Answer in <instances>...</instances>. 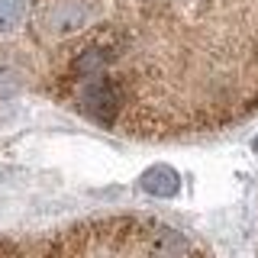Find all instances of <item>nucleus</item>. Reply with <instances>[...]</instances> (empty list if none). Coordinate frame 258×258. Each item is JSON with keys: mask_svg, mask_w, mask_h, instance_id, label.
<instances>
[{"mask_svg": "<svg viewBox=\"0 0 258 258\" xmlns=\"http://www.w3.org/2000/svg\"><path fill=\"white\" fill-rule=\"evenodd\" d=\"M116 133L174 136L258 113V0H139L107 23Z\"/></svg>", "mask_w": 258, "mask_h": 258, "instance_id": "1", "label": "nucleus"}, {"mask_svg": "<svg viewBox=\"0 0 258 258\" xmlns=\"http://www.w3.org/2000/svg\"><path fill=\"white\" fill-rule=\"evenodd\" d=\"M139 184H142L145 194H152V197H174L177 187H181V177H177L174 168L155 165V168H149V171L139 177Z\"/></svg>", "mask_w": 258, "mask_h": 258, "instance_id": "2", "label": "nucleus"}, {"mask_svg": "<svg viewBox=\"0 0 258 258\" xmlns=\"http://www.w3.org/2000/svg\"><path fill=\"white\" fill-rule=\"evenodd\" d=\"M29 16V0H0V32H13Z\"/></svg>", "mask_w": 258, "mask_h": 258, "instance_id": "3", "label": "nucleus"}, {"mask_svg": "<svg viewBox=\"0 0 258 258\" xmlns=\"http://www.w3.org/2000/svg\"><path fill=\"white\" fill-rule=\"evenodd\" d=\"M252 149H255V152H258V139H255V142H252Z\"/></svg>", "mask_w": 258, "mask_h": 258, "instance_id": "4", "label": "nucleus"}]
</instances>
